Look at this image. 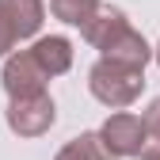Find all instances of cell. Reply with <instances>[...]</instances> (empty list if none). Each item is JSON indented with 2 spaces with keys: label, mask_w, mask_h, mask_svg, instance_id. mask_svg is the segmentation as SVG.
I'll return each instance as SVG.
<instances>
[{
  "label": "cell",
  "mask_w": 160,
  "mask_h": 160,
  "mask_svg": "<svg viewBox=\"0 0 160 160\" xmlns=\"http://www.w3.org/2000/svg\"><path fill=\"white\" fill-rule=\"evenodd\" d=\"M80 34L92 50H99V57H111V61H122L133 69H145L152 61V46L126 19V12H118V8H103Z\"/></svg>",
  "instance_id": "6da1fadb"
},
{
  "label": "cell",
  "mask_w": 160,
  "mask_h": 160,
  "mask_svg": "<svg viewBox=\"0 0 160 160\" xmlns=\"http://www.w3.org/2000/svg\"><path fill=\"white\" fill-rule=\"evenodd\" d=\"M88 92L111 111H126L133 107L145 92V69H133L122 61H111V57H99L88 69Z\"/></svg>",
  "instance_id": "7a4b0ae2"
},
{
  "label": "cell",
  "mask_w": 160,
  "mask_h": 160,
  "mask_svg": "<svg viewBox=\"0 0 160 160\" xmlns=\"http://www.w3.org/2000/svg\"><path fill=\"white\" fill-rule=\"evenodd\" d=\"M50 72L38 65V57L31 50H15L12 57H4V72H0V84L8 92V103L12 99H31V95H42L50 84Z\"/></svg>",
  "instance_id": "3957f363"
},
{
  "label": "cell",
  "mask_w": 160,
  "mask_h": 160,
  "mask_svg": "<svg viewBox=\"0 0 160 160\" xmlns=\"http://www.w3.org/2000/svg\"><path fill=\"white\" fill-rule=\"evenodd\" d=\"M4 122L15 137H42L57 122V103H53L50 92L31 95V99H12L8 111H4Z\"/></svg>",
  "instance_id": "277c9868"
},
{
  "label": "cell",
  "mask_w": 160,
  "mask_h": 160,
  "mask_svg": "<svg viewBox=\"0 0 160 160\" xmlns=\"http://www.w3.org/2000/svg\"><path fill=\"white\" fill-rule=\"evenodd\" d=\"M95 133H99V141H103V149L111 156L130 160V156L145 152V118L133 114V111H114Z\"/></svg>",
  "instance_id": "5b68a950"
},
{
  "label": "cell",
  "mask_w": 160,
  "mask_h": 160,
  "mask_svg": "<svg viewBox=\"0 0 160 160\" xmlns=\"http://www.w3.org/2000/svg\"><path fill=\"white\" fill-rule=\"evenodd\" d=\"M0 15L8 19V27L15 31V38H38L46 23V0H0Z\"/></svg>",
  "instance_id": "8992f818"
},
{
  "label": "cell",
  "mask_w": 160,
  "mask_h": 160,
  "mask_svg": "<svg viewBox=\"0 0 160 160\" xmlns=\"http://www.w3.org/2000/svg\"><path fill=\"white\" fill-rule=\"evenodd\" d=\"M31 53L38 57V65H42L50 76H65L72 69V57H76V50H72V42L65 34H42V38H34Z\"/></svg>",
  "instance_id": "52a82bcc"
},
{
  "label": "cell",
  "mask_w": 160,
  "mask_h": 160,
  "mask_svg": "<svg viewBox=\"0 0 160 160\" xmlns=\"http://www.w3.org/2000/svg\"><path fill=\"white\" fill-rule=\"evenodd\" d=\"M99 12H103V0H50V15L69 23V27H80V31H84Z\"/></svg>",
  "instance_id": "ba28073f"
},
{
  "label": "cell",
  "mask_w": 160,
  "mask_h": 160,
  "mask_svg": "<svg viewBox=\"0 0 160 160\" xmlns=\"http://www.w3.org/2000/svg\"><path fill=\"white\" fill-rule=\"evenodd\" d=\"M53 160H111V152L103 149L99 133H76L72 141H65L61 149H57Z\"/></svg>",
  "instance_id": "9c48e42d"
},
{
  "label": "cell",
  "mask_w": 160,
  "mask_h": 160,
  "mask_svg": "<svg viewBox=\"0 0 160 160\" xmlns=\"http://www.w3.org/2000/svg\"><path fill=\"white\" fill-rule=\"evenodd\" d=\"M145 152L141 160H160V95L145 107Z\"/></svg>",
  "instance_id": "30bf717a"
},
{
  "label": "cell",
  "mask_w": 160,
  "mask_h": 160,
  "mask_svg": "<svg viewBox=\"0 0 160 160\" xmlns=\"http://www.w3.org/2000/svg\"><path fill=\"white\" fill-rule=\"evenodd\" d=\"M15 42H19L15 31L8 27V19L0 15V57H12V53H15Z\"/></svg>",
  "instance_id": "8fae6325"
},
{
  "label": "cell",
  "mask_w": 160,
  "mask_h": 160,
  "mask_svg": "<svg viewBox=\"0 0 160 160\" xmlns=\"http://www.w3.org/2000/svg\"><path fill=\"white\" fill-rule=\"evenodd\" d=\"M152 57H156V65H160V42H156V46H152Z\"/></svg>",
  "instance_id": "7c38bea8"
}]
</instances>
